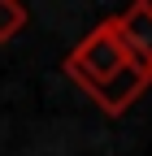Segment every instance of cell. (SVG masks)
Returning a JSON list of instances; mask_svg holds the SVG:
<instances>
[{
  "instance_id": "obj_1",
  "label": "cell",
  "mask_w": 152,
  "mask_h": 156,
  "mask_svg": "<svg viewBox=\"0 0 152 156\" xmlns=\"http://www.w3.org/2000/svg\"><path fill=\"white\" fill-rule=\"evenodd\" d=\"M61 69H65V78L74 87H83L91 100L100 104L104 117H122L152 87V69H143L135 56H130V48L122 44L113 17H104L100 26H91L78 44L65 52Z\"/></svg>"
},
{
  "instance_id": "obj_2",
  "label": "cell",
  "mask_w": 152,
  "mask_h": 156,
  "mask_svg": "<svg viewBox=\"0 0 152 156\" xmlns=\"http://www.w3.org/2000/svg\"><path fill=\"white\" fill-rule=\"evenodd\" d=\"M113 22H118V35L130 48V56L143 69H152V0H135L130 9L113 13Z\"/></svg>"
},
{
  "instance_id": "obj_3",
  "label": "cell",
  "mask_w": 152,
  "mask_h": 156,
  "mask_svg": "<svg viewBox=\"0 0 152 156\" xmlns=\"http://www.w3.org/2000/svg\"><path fill=\"white\" fill-rule=\"evenodd\" d=\"M26 22H31V13H26L22 0H0V44L17 39V35L26 30Z\"/></svg>"
}]
</instances>
